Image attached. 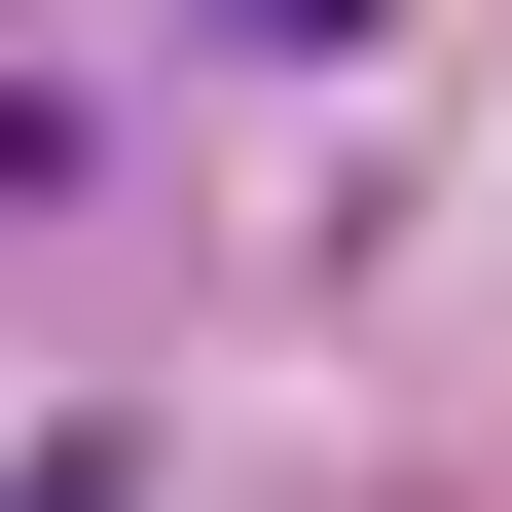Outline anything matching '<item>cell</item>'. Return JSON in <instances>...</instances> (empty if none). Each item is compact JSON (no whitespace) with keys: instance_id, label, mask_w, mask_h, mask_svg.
Instances as JSON below:
<instances>
[{"instance_id":"6da1fadb","label":"cell","mask_w":512,"mask_h":512,"mask_svg":"<svg viewBox=\"0 0 512 512\" xmlns=\"http://www.w3.org/2000/svg\"><path fill=\"white\" fill-rule=\"evenodd\" d=\"M256 37H366V0H256Z\"/></svg>"}]
</instances>
